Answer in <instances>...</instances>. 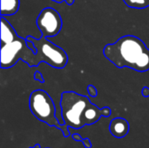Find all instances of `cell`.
I'll list each match as a JSON object with an SVG mask.
<instances>
[{"label":"cell","instance_id":"10","mask_svg":"<svg viewBox=\"0 0 149 148\" xmlns=\"http://www.w3.org/2000/svg\"><path fill=\"white\" fill-rule=\"evenodd\" d=\"M123 2L130 8L145 9L149 7V0H123Z\"/></svg>","mask_w":149,"mask_h":148},{"label":"cell","instance_id":"8","mask_svg":"<svg viewBox=\"0 0 149 148\" xmlns=\"http://www.w3.org/2000/svg\"><path fill=\"white\" fill-rule=\"evenodd\" d=\"M1 45L16 40L18 37L13 26L4 17H1Z\"/></svg>","mask_w":149,"mask_h":148},{"label":"cell","instance_id":"5","mask_svg":"<svg viewBox=\"0 0 149 148\" xmlns=\"http://www.w3.org/2000/svg\"><path fill=\"white\" fill-rule=\"evenodd\" d=\"M27 39L32 41L37 47V56L40 62H45L50 66L57 69L64 68L67 62L68 57L66 52L59 46L54 44L47 38L42 36L36 38L33 36H28Z\"/></svg>","mask_w":149,"mask_h":148},{"label":"cell","instance_id":"16","mask_svg":"<svg viewBox=\"0 0 149 148\" xmlns=\"http://www.w3.org/2000/svg\"><path fill=\"white\" fill-rule=\"evenodd\" d=\"M142 95L144 96V97H146V98H148L149 97V88L148 87H144L143 89H142Z\"/></svg>","mask_w":149,"mask_h":148},{"label":"cell","instance_id":"7","mask_svg":"<svg viewBox=\"0 0 149 148\" xmlns=\"http://www.w3.org/2000/svg\"><path fill=\"white\" fill-rule=\"evenodd\" d=\"M109 131L115 138L122 139L129 132V123L123 118H115L110 123Z\"/></svg>","mask_w":149,"mask_h":148},{"label":"cell","instance_id":"4","mask_svg":"<svg viewBox=\"0 0 149 148\" xmlns=\"http://www.w3.org/2000/svg\"><path fill=\"white\" fill-rule=\"evenodd\" d=\"M0 66L2 69L10 68L22 59L29 66H38L40 63L35 54L26 44V38L18 37L13 42L1 45Z\"/></svg>","mask_w":149,"mask_h":148},{"label":"cell","instance_id":"3","mask_svg":"<svg viewBox=\"0 0 149 148\" xmlns=\"http://www.w3.org/2000/svg\"><path fill=\"white\" fill-rule=\"evenodd\" d=\"M29 106L32 114L40 121L45 122L50 126L59 128L65 137L70 134L66 125H62L55 116V106L50 95L44 90L33 91L29 99Z\"/></svg>","mask_w":149,"mask_h":148},{"label":"cell","instance_id":"6","mask_svg":"<svg viewBox=\"0 0 149 148\" xmlns=\"http://www.w3.org/2000/svg\"><path fill=\"white\" fill-rule=\"evenodd\" d=\"M36 24L41 35L49 38L57 36L61 31L62 18L55 9L45 7L38 13Z\"/></svg>","mask_w":149,"mask_h":148},{"label":"cell","instance_id":"17","mask_svg":"<svg viewBox=\"0 0 149 148\" xmlns=\"http://www.w3.org/2000/svg\"><path fill=\"white\" fill-rule=\"evenodd\" d=\"M52 1H54V2H57V3H61V2H63V1H65L68 4H72L73 3V2H74V0H52Z\"/></svg>","mask_w":149,"mask_h":148},{"label":"cell","instance_id":"18","mask_svg":"<svg viewBox=\"0 0 149 148\" xmlns=\"http://www.w3.org/2000/svg\"><path fill=\"white\" fill-rule=\"evenodd\" d=\"M30 148H41V147H40V146H39L38 144H36L34 147H30Z\"/></svg>","mask_w":149,"mask_h":148},{"label":"cell","instance_id":"13","mask_svg":"<svg viewBox=\"0 0 149 148\" xmlns=\"http://www.w3.org/2000/svg\"><path fill=\"white\" fill-rule=\"evenodd\" d=\"M34 79L39 81L40 83H44V77H43V74L40 72H36L34 73Z\"/></svg>","mask_w":149,"mask_h":148},{"label":"cell","instance_id":"2","mask_svg":"<svg viewBox=\"0 0 149 148\" xmlns=\"http://www.w3.org/2000/svg\"><path fill=\"white\" fill-rule=\"evenodd\" d=\"M90 104L91 101L86 96L75 92H63L60 99V108L65 125L74 129L85 126L84 115Z\"/></svg>","mask_w":149,"mask_h":148},{"label":"cell","instance_id":"12","mask_svg":"<svg viewBox=\"0 0 149 148\" xmlns=\"http://www.w3.org/2000/svg\"><path fill=\"white\" fill-rule=\"evenodd\" d=\"M26 44H27V46H28L35 54H37L38 50H37V47H36V45L34 44V43H33L32 41H31V40H29V39L26 38Z\"/></svg>","mask_w":149,"mask_h":148},{"label":"cell","instance_id":"11","mask_svg":"<svg viewBox=\"0 0 149 148\" xmlns=\"http://www.w3.org/2000/svg\"><path fill=\"white\" fill-rule=\"evenodd\" d=\"M87 92H88V93H89V95L91 96V97H93V98H95L96 96H97V89H96V87L94 86V85H88V87H87Z\"/></svg>","mask_w":149,"mask_h":148},{"label":"cell","instance_id":"15","mask_svg":"<svg viewBox=\"0 0 149 148\" xmlns=\"http://www.w3.org/2000/svg\"><path fill=\"white\" fill-rule=\"evenodd\" d=\"M72 136V139H73L74 140H76V141H82V140H83L82 137H81L79 133H73Z\"/></svg>","mask_w":149,"mask_h":148},{"label":"cell","instance_id":"9","mask_svg":"<svg viewBox=\"0 0 149 148\" xmlns=\"http://www.w3.org/2000/svg\"><path fill=\"white\" fill-rule=\"evenodd\" d=\"M20 0H1V17L15 15L20 8Z\"/></svg>","mask_w":149,"mask_h":148},{"label":"cell","instance_id":"14","mask_svg":"<svg viewBox=\"0 0 149 148\" xmlns=\"http://www.w3.org/2000/svg\"><path fill=\"white\" fill-rule=\"evenodd\" d=\"M82 143H83V146L86 148H92V143H91V141H90V140L88 138L83 139Z\"/></svg>","mask_w":149,"mask_h":148},{"label":"cell","instance_id":"1","mask_svg":"<svg viewBox=\"0 0 149 148\" xmlns=\"http://www.w3.org/2000/svg\"><path fill=\"white\" fill-rule=\"evenodd\" d=\"M104 56L116 67L139 72L149 71V48L136 36L126 35L103 49Z\"/></svg>","mask_w":149,"mask_h":148}]
</instances>
